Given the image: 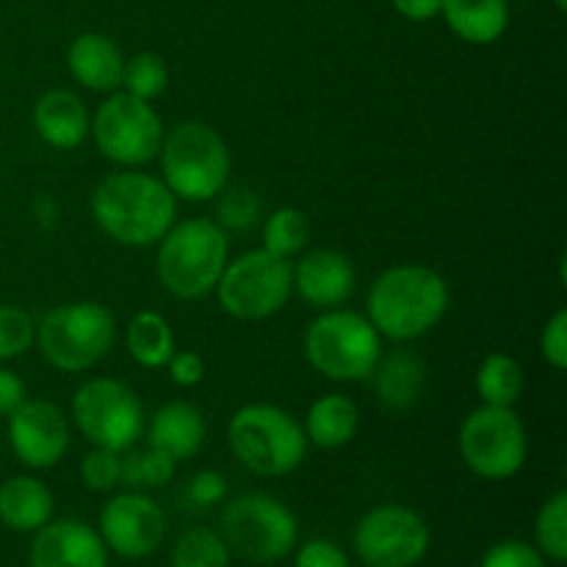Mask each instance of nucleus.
<instances>
[{"instance_id": "aec40b11", "label": "nucleus", "mask_w": 567, "mask_h": 567, "mask_svg": "<svg viewBox=\"0 0 567 567\" xmlns=\"http://www.w3.org/2000/svg\"><path fill=\"white\" fill-rule=\"evenodd\" d=\"M150 446L169 454L172 460H188L199 452L205 441V419L194 404L169 402L150 421Z\"/></svg>"}, {"instance_id": "58836bf2", "label": "nucleus", "mask_w": 567, "mask_h": 567, "mask_svg": "<svg viewBox=\"0 0 567 567\" xmlns=\"http://www.w3.org/2000/svg\"><path fill=\"white\" fill-rule=\"evenodd\" d=\"M166 369H169L172 382L181 388L197 385L205 377V363L197 352H175L169 358V363H166Z\"/></svg>"}, {"instance_id": "72a5a7b5", "label": "nucleus", "mask_w": 567, "mask_h": 567, "mask_svg": "<svg viewBox=\"0 0 567 567\" xmlns=\"http://www.w3.org/2000/svg\"><path fill=\"white\" fill-rule=\"evenodd\" d=\"M81 480L89 491L105 493L114 491L122 482V457L120 452H111V449H94L83 457L81 463Z\"/></svg>"}, {"instance_id": "dca6fc26", "label": "nucleus", "mask_w": 567, "mask_h": 567, "mask_svg": "<svg viewBox=\"0 0 567 567\" xmlns=\"http://www.w3.org/2000/svg\"><path fill=\"white\" fill-rule=\"evenodd\" d=\"M28 567H109V548L89 524L50 520L33 537Z\"/></svg>"}, {"instance_id": "c756f323", "label": "nucleus", "mask_w": 567, "mask_h": 567, "mask_svg": "<svg viewBox=\"0 0 567 567\" xmlns=\"http://www.w3.org/2000/svg\"><path fill=\"white\" fill-rule=\"evenodd\" d=\"M169 83V66L158 53H136L131 61H125L122 70V86L127 94L138 100H155L164 94Z\"/></svg>"}, {"instance_id": "f8f14e48", "label": "nucleus", "mask_w": 567, "mask_h": 567, "mask_svg": "<svg viewBox=\"0 0 567 567\" xmlns=\"http://www.w3.org/2000/svg\"><path fill=\"white\" fill-rule=\"evenodd\" d=\"M89 131L100 153L122 166L147 164L164 142V122L153 105L127 92H111L89 122Z\"/></svg>"}, {"instance_id": "a878e982", "label": "nucleus", "mask_w": 567, "mask_h": 567, "mask_svg": "<svg viewBox=\"0 0 567 567\" xmlns=\"http://www.w3.org/2000/svg\"><path fill=\"white\" fill-rule=\"evenodd\" d=\"M476 391L491 408H513L524 393V369L509 354H491L476 371Z\"/></svg>"}, {"instance_id": "e433bc0d", "label": "nucleus", "mask_w": 567, "mask_h": 567, "mask_svg": "<svg viewBox=\"0 0 567 567\" xmlns=\"http://www.w3.org/2000/svg\"><path fill=\"white\" fill-rule=\"evenodd\" d=\"M188 502L194 504L197 509H208L216 507L227 498V480L219 474V471H199L186 487Z\"/></svg>"}, {"instance_id": "b1692460", "label": "nucleus", "mask_w": 567, "mask_h": 567, "mask_svg": "<svg viewBox=\"0 0 567 567\" xmlns=\"http://www.w3.org/2000/svg\"><path fill=\"white\" fill-rule=\"evenodd\" d=\"M360 424L358 404L341 393H330L310 404L305 437L319 449H341L354 437Z\"/></svg>"}, {"instance_id": "9b49d317", "label": "nucleus", "mask_w": 567, "mask_h": 567, "mask_svg": "<svg viewBox=\"0 0 567 567\" xmlns=\"http://www.w3.org/2000/svg\"><path fill=\"white\" fill-rule=\"evenodd\" d=\"M72 419L83 437L111 452H125L144 432L142 402L125 382L111 377H94L78 388L72 396Z\"/></svg>"}, {"instance_id": "0eeeda50", "label": "nucleus", "mask_w": 567, "mask_h": 567, "mask_svg": "<svg viewBox=\"0 0 567 567\" xmlns=\"http://www.w3.org/2000/svg\"><path fill=\"white\" fill-rule=\"evenodd\" d=\"M221 540L252 565H275L297 548L299 526L291 509L266 493H244L221 509Z\"/></svg>"}, {"instance_id": "423d86ee", "label": "nucleus", "mask_w": 567, "mask_h": 567, "mask_svg": "<svg viewBox=\"0 0 567 567\" xmlns=\"http://www.w3.org/2000/svg\"><path fill=\"white\" fill-rule=\"evenodd\" d=\"M305 358L319 374L336 382L369 380L382 358V336L365 316L327 310L305 332Z\"/></svg>"}, {"instance_id": "2eb2a0df", "label": "nucleus", "mask_w": 567, "mask_h": 567, "mask_svg": "<svg viewBox=\"0 0 567 567\" xmlns=\"http://www.w3.org/2000/svg\"><path fill=\"white\" fill-rule=\"evenodd\" d=\"M9 443L17 460L28 468H53L70 449V430L53 402L25 399L9 415Z\"/></svg>"}, {"instance_id": "79ce46f5", "label": "nucleus", "mask_w": 567, "mask_h": 567, "mask_svg": "<svg viewBox=\"0 0 567 567\" xmlns=\"http://www.w3.org/2000/svg\"><path fill=\"white\" fill-rule=\"evenodd\" d=\"M554 6H557L559 11H565L567 9V0H554Z\"/></svg>"}, {"instance_id": "c9c22d12", "label": "nucleus", "mask_w": 567, "mask_h": 567, "mask_svg": "<svg viewBox=\"0 0 567 567\" xmlns=\"http://www.w3.org/2000/svg\"><path fill=\"white\" fill-rule=\"evenodd\" d=\"M543 358L557 371L567 369V310L559 308L551 319L546 321V330L540 336Z\"/></svg>"}, {"instance_id": "f3484780", "label": "nucleus", "mask_w": 567, "mask_h": 567, "mask_svg": "<svg viewBox=\"0 0 567 567\" xmlns=\"http://www.w3.org/2000/svg\"><path fill=\"white\" fill-rule=\"evenodd\" d=\"M352 260L336 249H313L302 255V260L293 269V288L308 305L321 310H332L347 302L354 293Z\"/></svg>"}, {"instance_id": "f03ea898", "label": "nucleus", "mask_w": 567, "mask_h": 567, "mask_svg": "<svg viewBox=\"0 0 567 567\" xmlns=\"http://www.w3.org/2000/svg\"><path fill=\"white\" fill-rule=\"evenodd\" d=\"M446 308L449 286L430 266H391L371 282L369 321L391 341L424 336L443 319Z\"/></svg>"}, {"instance_id": "ea45409f", "label": "nucleus", "mask_w": 567, "mask_h": 567, "mask_svg": "<svg viewBox=\"0 0 567 567\" xmlns=\"http://www.w3.org/2000/svg\"><path fill=\"white\" fill-rule=\"evenodd\" d=\"M25 393V382H22L14 371L0 369V415L9 419V415L28 399Z\"/></svg>"}, {"instance_id": "1a4fd4ad", "label": "nucleus", "mask_w": 567, "mask_h": 567, "mask_svg": "<svg viewBox=\"0 0 567 567\" xmlns=\"http://www.w3.org/2000/svg\"><path fill=\"white\" fill-rule=\"evenodd\" d=\"M293 291V266L286 258L252 249L225 266L216 297L227 316L238 321H260L288 302Z\"/></svg>"}, {"instance_id": "bb28decb", "label": "nucleus", "mask_w": 567, "mask_h": 567, "mask_svg": "<svg viewBox=\"0 0 567 567\" xmlns=\"http://www.w3.org/2000/svg\"><path fill=\"white\" fill-rule=\"evenodd\" d=\"M230 548L208 526H194L177 537L172 567H230Z\"/></svg>"}, {"instance_id": "473e14b6", "label": "nucleus", "mask_w": 567, "mask_h": 567, "mask_svg": "<svg viewBox=\"0 0 567 567\" xmlns=\"http://www.w3.org/2000/svg\"><path fill=\"white\" fill-rule=\"evenodd\" d=\"M37 338V324L31 313L14 305H0V360L20 358L31 349Z\"/></svg>"}, {"instance_id": "4468645a", "label": "nucleus", "mask_w": 567, "mask_h": 567, "mask_svg": "<svg viewBox=\"0 0 567 567\" xmlns=\"http://www.w3.org/2000/svg\"><path fill=\"white\" fill-rule=\"evenodd\" d=\"M97 532L109 551L136 563L158 551L166 535V515L144 493H122L100 509Z\"/></svg>"}, {"instance_id": "2f4dec72", "label": "nucleus", "mask_w": 567, "mask_h": 567, "mask_svg": "<svg viewBox=\"0 0 567 567\" xmlns=\"http://www.w3.org/2000/svg\"><path fill=\"white\" fill-rule=\"evenodd\" d=\"M221 197L219 203H216V216H219V221L216 225L221 227V230H236V233H244L249 230V227L258 221V214H260V203L258 197H255L249 188L244 186H236V188H221Z\"/></svg>"}, {"instance_id": "4be33fe9", "label": "nucleus", "mask_w": 567, "mask_h": 567, "mask_svg": "<svg viewBox=\"0 0 567 567\" xmlns=\"http://www.w3.org/2000/svg\"><path fill=\"white\" fill-rule=\"evenodd\" d=\"M449 31L468 44H493L509 25L507 0H443Z\"/></svg>"}, {"instance_id": "7ed1b4c3", "label": "nucleus", "mask_w": 567, "mask_h": 567, "mask_svg": "<svg viewBox=\"0 0 567 567\" xmlns=\"http://www.w3.org/2000/svg\"><path fill=\"white\" fill-rule=\"evenodd\" d=\"M230 238L214 219H186L172 225L158 241L155 269L172 297L199 299L210 293L227 266Z\"/></svg>"}, {"instance_id": "9d476101", "label": "nucleus", "mask_w": 567, "mask_h": 567, "mask_svg": "<svg viewBox=\"0 0 567 567\" xmlns=\"http://www.w3.org/2000/svg\"><path fill=\"white\" fill-rule=\"evenodd\" d=\"M460 454L487 482L513 480L526 463V430L513 408H476L460 426Z\"/></svg>"}, {"instance_id": "7c9ffc66", "label": "nucleus", "mask_w": 567, "mask_h": 567, "mask_svg": "<svg viewBox=\"0 0 567 567\" xmlns=\"http://www.w3.org/2000/svg\"><path fill=\"white\" fill-rule=\"evenodd\" d=\"M172 476H175V460L153 446L122 457V482L131 487H161Z\"/></svg>"}, {"instance_id": "412c9836", "label": "nucleus", "mask_w": 567, "mask_h": 567, "mask_svg": "<svg viewBox=\"0 0 567 567\" xmlns=\"http://www.w3.org/2000/svg\"><path fill=\"white\" fill-rule=\"evenodd\" d=\"M55 498L33 476H11L0 485V524L14 532H39L53 520Z\"/></svg>"}, {"instance_id": "20e7f679", "label": "nucleus", "mask_w": 567, "mask_h": 567, "mask_svg": "<svg viewBox=\"0 0 567 567\" xmlns=\"http://www.w3.org/2000/svg\"><path fill=\"white\" fill-rule=\"evenodd\" d=\"M158 155L164 186L181 199H214L230 181V150L225 138L199 120L181 122L164 133Z\"/></svg>"}, {"instance_id": "6e6552de", "label": "nucleus", "mask_w": 567, "mask_h": 567, "mask_svg": "<svg viewBox=\"0 0 567 567\" xmlns=\"http://www.w3.org/2000/svg\"><path fill=\"white\" fill-rule=\"evenodd\" d=\"M114 336V316L97 302H70L53 308L37 330L44 360L66 374L97 365L109 354Z\"/></svg>"}, {"instance_id": "4c0bfd02", "label": "nucleus", "mask_w": 567, "mask_h": 567, "mask_svg": "<svg viewBox=\"0 0 567 567\" xmlns=\"http://www.w3.org/2000/svg\"><path fill=\"white\" fill-rule=\"evenodd\" d=\"M293 565L297 567H349V557L343 554V548L336 546L332 540H321V537H316V540L302 543Z\"/></svg>"}, {"instance_id": "39448f33", "label": "nucleus", "mask_w": 567, "mask_h": 567, "mask_svg": "<svg viewBox=\"0 0 567 567\" xmlns=\"http://www.w3.org/2000/svg\"><path fill=\"white\" fill-rule=\"evenodd\" d=\"M238 463L258 476H286L302 465L308 437L291 413L275 404H247L227 424Z\"/></svg>"}, {"instance_id": "5701e85b", "label": "nucleus", "mask_w": 567, "mask_h": 567, "mask_svg": "<svg viewBox=\"0 0 567 567\" xmlns=\"http://www.w3.org/2000/svg\"><path fill=\"white\" fill-rule=\"evenodd\" d=\"M377 399L391 410H408L419 402L426 385V365L419 354L396 349L374 365Z\"/></svg>"}, {"instance_id": "c85d7f7f", "label": "nucleus", "mask_w": 567, "mask_h": 567, "mask_svg": "<svg viewBox=\"0 0 567 567\" xmlns=\"http://www.w3.org/2000/svg\"><path fill=\"white\" fill-rule=\"evenodd\" d=\"M537 551L563 565L567 559V493L559 491L540 507L535 520Z\"/></svg>"}, {"instance_id": "a211bd4d", "label": "nucleus", "mask_w": 567, "mask_h": 567, "mask_svg": "<svg viewBox=\"0 0 567 567\" xmlns=\"http://www.w3.org/2000/svg\"><path fill=\"white\" fill-rule=\"evenodd\" d=\"M66 66L72 78L92 92H116L122 86L125 59L116 42L105 33H81L66 50Z\"/></svg>"}, {"instance_id": "a19ab883", "label": "nucleus", "mask_w": 567, "mask_h": 567, "mask_svg": "<svg viewBox=\"0 0 567 567\" xmlns=\"http://www.w3.org/2000/svg\"><path fill=\"white\" fill-rule=\"evenodd\" d=\"M393 9L404 17V20L413 22H426L432 17L441 14L443 0H391Z\"/></svg>"}, {"instance_id": "f257e3e1", "label": "nucleus", "mask_w": 567, "mask_h": 567, "mask_svg": "<svg viewBox=\"0 0 567 567\" xmlns=\"http://www.w3.org/2000/svg\"><path fill=\"white\" fill-rule=\"evenodd\" d=\"M92 216L116 244L150 247L175 225V194L153 175L116 172L94 188Z\"/></svg>"}, {"instance_id": "6ab92c4d", "label": "nucleus", "mask_w": 567, "mask_h": 567, "mask_svg": "<svg viewBox=\"0 0 567 567\" xmlns=\"http://www.w3.org/2000/svg\"><path fill=\"white\" fill-rule=\"evenodd\" d=\"M33 127L55 150H75L89 133L83 100L70 89H50L33 105Z\"/></svg>"}, {"instance_id": "ddd939ff", "label": "nucleus", "mask_w": 567, "mask_h": 567, "mask_svg": "<svg viewBox=\"0 0 567 567\" xmlns=\"http://www.w3.org/2000/svg\"><path fill=\"white\" fill-rule=\"evenodd\" d=\"M430 540L426 520L404 504H380L354 526V551L365 567H415Z\"/></svg>"}, {"instance_id": "393cba45", "label": "nucleus", "mask_w": 567, "mask_h": 567, "mask_svg": "<svg viewBox=\"0 0 567 567\" xmlns=\"http://www.w3.org/2000/svg\"><path fill=\"white\" fill-rule=\"evenodd\" d=\"M127 352L142 369H164L175 354V336L169 321L155 310H142L127 324Z\"/></svg>"}, {"instance_id": "f704fd0d", "label": "nucleus", "mask_w": 567, "mask_h": 567, "mask_svg": "<svg viewBox=\"0 0 567 567\" xmlns=\"http://www.w3.org/2000/svg\"><path fill=\"white\" fill-rule=\"evenodd\" d=\"M482 567H546V557L524 540H502L487 548Z\"/></svg>"}, {"instance_id": "cd10ccee", "label": "nucleus", "mask_w": 567, "mask_h": 567, "mask_svg": "<svg viewBox=\"0 0 567 567\" xmlns=\"http://www.w3.org/2000/svg\"><path fill=\"white\" fill-rule=\"evenodd\" d=\"M310 241L308 216L297 208H280L264 221V249L277 258H293Z\"/></svg>"}]
</instances>
